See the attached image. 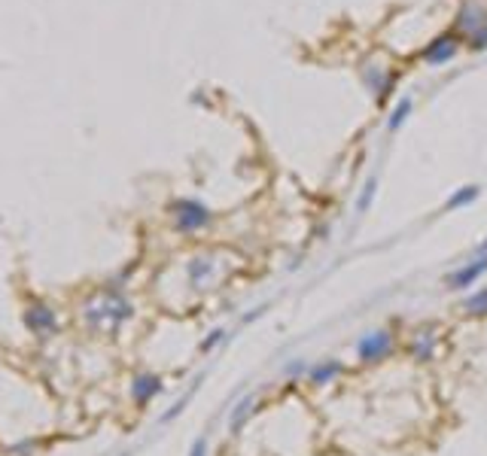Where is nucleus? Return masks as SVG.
<instances>
[{"instance_id": "f257e3e1", "label": "nucleus", "mask_w": 487, "mask_h": 456, "mask_svg": "<svg viewBox=\"0 0 487 456\" xmlns=\"http://www.w3.org/2000/svg\"><path fill=\"white\" fill-rule=\"evenodd\" d=\"M390 335L387 332H378V335H372V338H366L363 344H359V353H363V359H381L384 353L390 350Z\"/></svg>"}, {"instance_id": "f03ea898", "label": "nucleus", "mask_w": 487, "mask_h": 456, "mask_svg": "<svg viewBox=\"0 0 487 456\" xmlns=\"http://www.w3.org/2000/svg\"><path fill=\"white\" fill-rule=\"evenodd\" d=\"M484 268H487V262H478V265H472V268L466 265V268H460L457 274L448 277V283H451V289H466V286H472L478 277H481Z\"/></svg>"}, {"instance_id": "7ed1b4c3", "label": "nucleus", "mask_w": 487, "mask_h": 456, "mask_svg": "<svg viewBox=\"0 0 487 456\" xmlns=\"http://www.w3.org/2000/svg\"><path fill=\"white\" fill-rule=\"evenodd\" d=\"M180 210H186V213H177V219H180V225L183 228H192V225H201L204 219V210L198 207V204H180Z\"/></svg>"}, {"instance_id": "20e7f679", "label": "nucleus", "mask_w": 487, "mask_h": 456, "mask_svg": "<svg viewBox=\"0 0 487 456\" xmlns=\"http://www.w3.org/2000/svg\"><path fill=\"white\" fill-rule=\"evenodd\" d=\"M451 55H454V40H439L435 49H426L430 61H441V58H451Z\"/></svg>"}, {"instance_id": "39448f33", "label": "nucleus", "mask_w": 487, "mask_h": 456, "mask_svg": "<svg viewBox=\"0 0 487 456\" xmlns=\"http://www.w3.org/2000/svg\"><path fill=\"white\" fill-rule=\"evenodd\" d=\"M466 311H472V313H487V292H481V296H475V298H469V301H466Z\"/></svg>"}, {"instance_id": "423d86ee", "label": "nucleus", "mask_w": 487, "mask_h": 456, "mask_svg": "<svg viewBox=\"0 0 487 456\" xmlns=\"http://www.w3.org/2000/svg\"><path fill=\"white\" fill-rule=\"evenodd\" d=\"M411 110V101H402L399 104V110L393 113V119H390V128H396V125H402V119H405V113Z\"/></svg>"}]
</instances>
